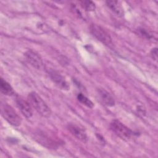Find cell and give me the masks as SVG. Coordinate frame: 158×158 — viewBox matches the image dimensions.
Masks as SVG:
<instances>
[{
	"label": "cell",
	"mask_w": 158,
	"mask_h": 158,
	"mask_svg": "<svg viewBox=\"0 0 158 158\" xmlns=\"http://www.w3.org/2000/svg\"><path fill=\"white\" fill-rule=\"evenodd\" d=\"M91 34L99 41L107 46H113V42L109 33L99 25L92 23L89 27Z\"/></svg>",
	"instance_id": "cell-2"
},
{
	"label": "cell",
	"mask_w": 158,
	"mask_h": 158,
	"mask_svg": "<svg viewBox=\"0 0 158 158\" xmlns=\"http://www.w3.org/2000/svg\"><path fill=\"white\" fill-rule=\"evenodd\" d=\"M151 54L152 56V58H154L155 60H157V50L156 48L152 49V50L151 51Z\"/></svg>",
	"instance_id": "cell-15"
},
{
	"label": "cell",
	"mask_w": 158,
	"mask_h": 158,
	"mask_svg": "<svg viewBox=\"0 0 158 158\" xmlns=\"http://www.w3.org/2000/svg\"><path fill=\"white\" fill-rule=\"evenodd\" d=\"M1 114L4 119L10 125L15 127H18L21 124V117L10 106L7 104L2 105Z\"/></svg>",
	"instance_id": "cell-4"
},
{
	"label": "cell",
	"mask_w": 158,
	"mask_h": 158,
	"mask_svg": "<svg viewBox=\"0 0 158 158\" xmlns=\"http://www.w3.org/2000/svg\"><path fill=\"white\" fill-rule=\"evenodd\" d=\"M80 6L87 11H94L96 9L95 4L91 1H80Z\"/></svg>",
	"instance_id": "cell-13"
},
{
	"label": "cell",
	"mask_w": 158,
	"mask_h": 158,
	"mask_svg": "<svg viewBox=\"0 0 158 158\" xmlns=\"http://www.w3.org/2000/svg\"><path fill=\"white\" fill-rule=\"evenodd\" d=\"M106 3L107 6L117 16L123 17L124 15V10L120 2L117 1H107Z\"/></svg>",
	"instance_id": "cell-9"
},
{
	"label": "cell",
	"mask_w": 158,
	"mask_h": 158,
	"mask_svg": "<svg viewBox=\"0 0 158 158\" xmlns=\"http://www.w3.org/2000/svg\"><path fill=\"white\" fill-rule=\"evenodd\" d=\"M110 128L117 136L124 140L131 139L133 135V132L118 120H112L110 123Z\"/></svg>",
	"instance_id": "cell-3"
},
{
	"label": "cell",
	"mask_w": 158,
	"mask_h": 158,
	"mask_svg": "<svg viewBox=\"0 0 158 158\" xmlns=\"http://www.w3.org/2000/svg\"><path fill=\"white\" fill-rule=\"evenodd\" d=\"M0 89L2 94L7 96H12L15 94L11 85L2 78L0 80Z\"/></svg>",
	"instance_id": "cell-11"
},
{
	"label": "cell",
	"mask_w": 158,
	"mask_h": 158,
	"mask_svg": "<svg viewBox=\"0 0 158 158\" xmlns=\"http://www.w3.org/2000/svg\"><path fill=\"white\" fill-rule=\"evenodd\" d=\"M67 128L72 135L78 140L86 143L88 141L87 134L83 127L75 123H70L67 125Z\"/></svg>",
	"instance_id": "cell-5"
},
{
	"label": "cell",
	"mask_w": 158,
	"mask_h": 158,
	"mask_svg": "<svg viewBox=\"0 0 158 158\" xmlns=\"http://www.w3.org/2000/svg\"><path fill=\"white\" fill-rule=\"evenodd\" d=\"M136 31H137V34L144 38L150 40L154 38L152 33L148 30L145 29L144 28H139L138 30H136Z\"/></svg>",
	"instance_id": "cell-14"
},
{
	"label": "cell",
	"mask_w": 158,
	"mask_h": 158,
	"mask_svg": "<svg viewBox=\"0 0 158 158\" xmlns=\"http://www.w3.org/2000/svg\"><path fill=\"white\" fill-rule=\"evenodd\" d=\"M28 101L41 115L44 117H49L51 114V110L43 99L35 92H30L28 95Z\"/></svg>",
	"instance_id": "cell-1"
},
{
	"label": "cell",
	"mask_w": 158,
	"mask_h": 158,
	"mask_svg": "<svg viewBox=\"0 0 158 158\" xmlns=\"http://www.w3.org/2000/svg\"><path fill=\"white\" fill-rule=\"evenodd\" d=\"M25 57L28 62L34 68L40 69L43 67V60L40 56L32 50H28L25 53Z\"/></svg>",
	"instance_id": "cell-6"
},
{
	"label": "cell",
	"mask_w": 158,
	"mask_h": 158,
	"mask_svg": "<svg viewBox=\"0 0 158 158\" xmlns=\"http://www.w3.org/2000/svg\"><path fill=\"white\" fill-rule=\"evenodd\" d=\"M49 76L52 81L59 88L63 90H69L70 85L65 78L56 71L52 70L49 72Z\"/></svg>",
	"instance_id": "cell-7"
},
{
	"label": "cell",
	"mask_w": 158,
	"mask_h": 158,
	"mask_svg": "<svg viewBox=\"0 0 158 158\" xmlns=\"http://www.w3.org/2000/svg\"><path fill=\"white\" fill-rule=\"evenodd\" d=\"M99 97L103 103L109 107L113 106L115 104V101L114 98L110 95L109 93L104 89H100L98 91Z\"/></svg>",
	"instance_id": "cell-10"
},
{
	"label": "cell",
	"mask_w": 158,
	"mask_h": 158,
	"mask_svg": "<svg viewBox=\"0 0 158 158\" xmlns=\"http://www.w3.org/2000/svg\"><path fill=\"white\" fill-rule=\"evenodd\" d=\"M16 103L19 109L20 110L21 112L25 117L29 118L32 117V107L28 101H27L26 100L23 99L20 97H17L16 98Z\"/></svg>",
	"instance_id": "cell-8"
},
{
	"label": "cell",
	"mask_w": 158,
	"mask_h": 158,
	"mask_svg": "<svg viewBox=\"0 0 158 158\" xmlns=\"http://www.w3.org/2000/svg\"><path fill=\"white\" fill-rule=\"evenodd\" d=\"M77 99L81 103H82L83 105L87 106L88 107L92 108L94 106V104L93 103V102L89 98H88L85 95H84L82 93H78V94Z\"/></svg>",
	"instance_id": "cell-12"
}]
</instances>
